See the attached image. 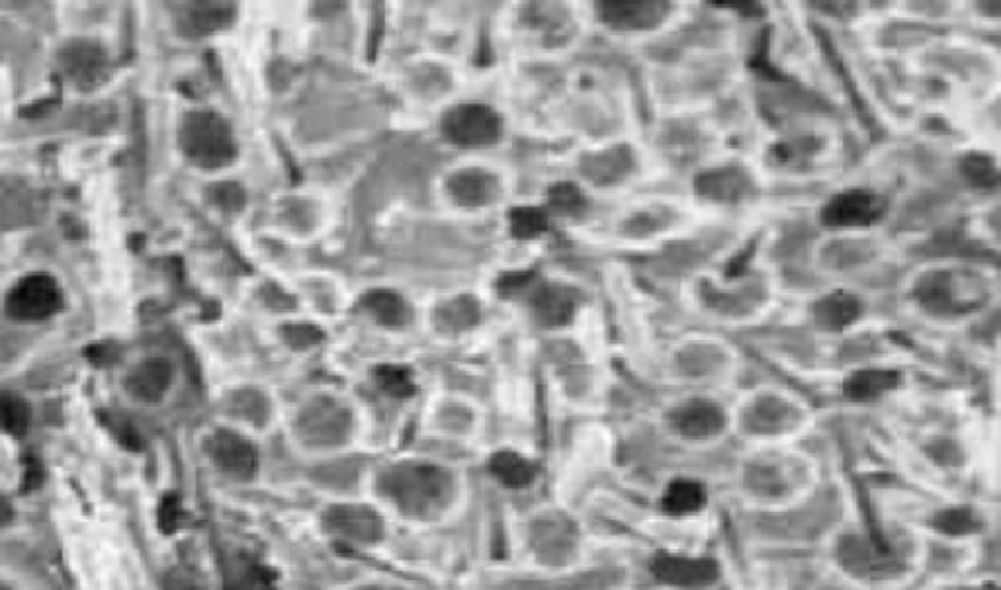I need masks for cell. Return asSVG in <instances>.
Instances as JSON below:
<instances>
[{"mask_svg":"<svg viewBox=\"0 0 1001 590\" xmlns=\"http://www.w3.org/2000/svg\"><path fill=\"white\" fill-rule=\"evenodd\" d=\"M450 491V475L436 465H399L382 475V493L407 514H433Z\"/></svg>","mask_w":1001,"mask_h":590,"instance_id":"6da1fadb","label":"cell"},{"mask_svg":"<svg viewBox=\"0 0 1001 590\" xmlns=\"http://www.w3.org/2000/svg\"><path fill=\"white\" fill-rule=\"evenodd\" d=\"M180 147L190 163L202 169H219L237 157L233 133L223 118L212 112H192L180 126Z\"/></svg>","mask_w":1001,"mask_h":590,"instance_id":"7a4b0ae2","label":"cell"},{"mask_svg":"<svg viewBox=\"0 0 1001 590\" xmlns=\"http://www.w3.org/2000/svg\"><path fill=\"white\" fill-rule=\"evenodd\" d=\"M63 299L53 278L32 274L20 280L6 297V311L16 321H44L51 317Z\"/></svg>","mask_w":1001,"mask_h":590,"instance_id":"3957f363","label":"cell"},{"mask_svg":"<svg viewBox=\"0 0 1001 590\" xmlns=\"http://www.w3.org/2000/svg\"><path fill=\"white\" fill-rule=\"evenodd\" d=\"M442 133L456 145L481 147L499 137L501 120L487 106L462 104L442 118Z\"/></svg>","mask_w":1001,"mask_h":590,"instance_id":"277c9868","label":"cell"},{"mask_svg":"<svg viewBox=\"0 0 1001 590\" xmlns=\"http://www.w3.org/2000/svg\"><path fill=\"white\" fill-rule=\"evenodd\" d=\"M653 577L665 585L683 589H702L718 579V565L704 557H681L657 553L652 561Z\"/></svg>","mask_w":1001,"mask_h":590,"instance_id":"5b68a950","label":"cell"},{"mask_svg":"<svg viewBox=\"0 0 1001 590\" xmlns=\"http://www.w3.org/2000/svg\"><path fill=\"white\" fill-rule=\"evenodd\" d=\"M886 202L865 190H851L831 198L822 211V221L829 227H863L882 217Z\"/></svg>","mask_w":1001,"mask_h":590,"instance_id":"8992f818","label":"cell"},{"mask_svg":"<svg viewBox=\"0 0 1001 590\" xmlns=\"http://www.w3.org/2000/svg\"><path fill=\"white\" fill-rule=\"evenodd\" d=\"M208 452L219 469L237 479L253 477L257 469L255 448L231 430H218L208 440Z\"/></svg>","mask_w":1001,"mask_h":590,"instance_id":"52a82bcc","label":"cell"},{"mask_svg":"<svg viewBox=\"0 0 1001 590\" xmlns=\"http://www.w3.org/2000/svg\"><path fill=\"white\" fill-rule=\"evenodd\" d=\"M673 426L691 440L710 438L724 428V413L708 401H689L673 411Z\"/></svg>","mask_w":1001,"mask_h":590,"instance_id":"ba28073f","label":"cell"},{"mask_svg":"<svg viewBox=\"0 0 1001 590\" xmlns=\"http://www.w3.org/2000/svg\"><path fill=\"white\" fill-rule=\"evenodd\" d=\"M173 381V370L163 360H149L139 364L126 380V389L133 399L143 403H157L167 393Z\"/></svg>","mask_w":1001,"mask_h":590,"instance_id":"9c48e42d","label":"cell"},{"mask_svg":"<svg viewBox=\"0 0 1001 590\" xmlns=\"http://www.w3.org/2000/svg\"><path fill=\"white\" fill-rule=\"evenodd\" d=\"M104 61V53L98 45L79 42L65 47L61 67L75 85L92 86L102 77Z\"/></svg>","mask_w":1001,"mask_h":590,"instance_id":"30bf717a","label":"cell"},{"mask_svg":"<svg viewBox=\"0 0 1001 590\" xmlns=\"http://www.w3.org/2000/svg\"><path fill=\"white\" fill-rule=\"evenodd\" d=\"M233 18V4L225 2H192L180 14V30L188 36H206L227 26Z\"/></svg>","mask_w":1001,"mask_h":590,"instance_id":"8fae6325","label":"cell"},{"mask_svg":"<svg viewBox=\"0 0 1001 590\" xmlns=\"http://www.w3.org/2000/svg\"><path fill=\"white\" fill-rule=\"evenodd\" d=\"M329 524L335 532L360 542H374L382 534L380 518L372 510L360 506H337L329 514Z\"/></svg>","mask_w":1001,"mask_h":590,"instance_id":"7c38bea8","label":"cell"},{"mask_svg":"<svg viewBox=\"0 0 1001 590\" xmlns=\"http://www.w3.org/2000/svg\"><path fill=\"white\" fill-rule=\"evenodd\" d=\"M495 190V180L483 170H464L448 178L450 196L464 206L485 204Z\"/></svg>","mask_w":1001,"mask_h":590,"instance_id":"4fadbf2b","label":"cell"},{"mask_svg":"<svg viewBox=\"0 0 1001 590\" xmlns=\"http://www.w3.org/2000/svg\"><path fill=\"white\" fill-rule=\"evenodd\" d=\"M667 4L661 2H605L601 16L618 28H644L657 20V14Z\"/></svg>","mask_w":1001,"mask_h":590,"instance_id":"5bb4252c","label":"cell"},{"mask_svg":"<svg viewBox=\"0 0 1001 590\" xmlns=\"http://www.w3.org/2000/svg\"><path fill=\"white\" fill-rule=\"evenodd\" d=\"M704 503H706V493L702 485L691 479L673 481L663 495V510L673 516L698 512Z\"/></svg>","mask_w":1001,"mask_h":590,"instance_id":"9a60e30c","label":"cell"},{"mask_svg":"<svg viewBox=\"0 0 1001 590\" xmlns=\"http://www.w3.org/2000/svg\"><path fill=\"white\" fill-rule=\"evenodd\" d=\"M861 311L859 301L849 294H833L824 297L816 305V319L826 329H843L857 319Z\"/></svg>","mask_w":1001,"mask_h":590,"instance_id":"2e32d148","label":"cell"},{"mask_svg":"<svg viewBox=\"0 0 1001 590\" xmlns=\"http://www.w3.org/2000/svg\"><path fill=\"white\" fill-rule=\"evenodd\" d=\"M534 311L550 327L566 325L573 315V297L562 288L546 286L534 297Z\"/></svg>","mask_w":1001,"mask_h":590,"instance_id":"e0dca14e","label":"cell"},{"mask_svg":"<svg viewBox=\"0 0 1001 590\" xmlns=\"http://www.w3.org/2000/svg\"><path fill=\"white\" fill-rule=\"evenodd\" d=\"M898 376L894 372L882 370H865L853 374L845 381V393L853 401H872L896 387Z\"/></svg>","mask_w":1001,"mask_h":590,"instance_id":"ac0fdd59","label":"cell"},{"mask_svg":"<svg viewBox=\"0 0 1001 590\" xmlns=\"http://www.w3.org/2000/svg\"><path fill=\"white\" fill-rule=\"evenodd\" d=\"M362 305L382 323L388 327H401L407 321L409 309L405 301L393 292L388 290H376L364 295Z\"/></svg>","mask_w":1001,"mask_h":590,"instance_id":"d6986e66","label":"cell"},{"mask_svg":"<svg viewBox=\"0 0 1001 590\" xmlns=\"http://www.w3.org/2000/svg\"><path fill=\"white\" fill-rule=\"evenodd\" d=\"M491 473L507 487L519 489L534 479V467L513 452H499L491 460Z\"/></svg>","mask_w":1001,"mask_h":590,"instance_id":"ffe728a7","label":"cell"},{"mask_svg":"<svg viewBox=\"0 0 1001 590\" xmlns=\"http://www.w3.org/2000/svg\"><path fill=\"white\" fill-rule=\"evenodd\" d=\"M30 426L28 403L8 391H0V430L12 436H24Z\"/></svg>","mask_w":1001,"mask_h":590,"instance_id":"44dd1931","label":"cell"},{"mask_svg":"<svg viewBox=\"0 0 1001 590\" xmlns=\"http://www.w3.org/2000/svg\"><path fill=\"white\" fill-rule=\"evenodd\" d=\"M225 590H274V575L262 565L245 563L227 575Z\"/></svg>","mask_w":1001,"mask_h":590,"instance_id":"7402d4cb","label":"cell"},{"mask_svg":"<svg viewBox=\"0 0 1001 590\" xmlns=\"http://www.w3.org/2000/svg\"><path fill=\"white\" fill-rule=\"evenodd\" d=\"M548 229V217L536 208H515L511 211V231L519 239H532Z\"/></svg>","mask_w":1001,"mask_h":590,"instance_id":"603a6c76","label":"cell"},{"mask_svg":"<svg viewBox=\"0 0 1001 590\" xmlns=\"http://www.w3.org/2000/svg\"><path fill=\"white\" fill-rule=\"evenodd\" d=\"M378 387L392 397H409L415 393V383L411 374L399 366H382L376 370Z\"/></svg>","mask_w":1001,"mask_h":590,"instance_id":"cb8c5ba5","label":"cell"},{"mask_svg":"<svg viewBox=\"0 0 1001 590\" xmlns=\"http://www.w3.org/2000/svg\"><path fill=\"white\" fill-rule=\"evenodd\" d=\"M937 528L947 534H966L978 528L976 516L970 510L955 508L937 516Z\"/></svg>","mask_w":1001,"mask_h":590,"instance_id":"d4e9b609","label":"cell"},{"mask_svg":"<svg viewBox=\"0 0 1001 590\" xmlns=\"http://www.w3.org/2000/svg\"><path fill=\"white\" fill-rule=\"evenodd\" d=\"M550 202L562 211H579L585 206L581 192L573 184H556L550 190Z\"/></svg>","mask_w":1001,"mask_h":590,"instance_id":"484cf974","label":"cell"},{"mask_svg":"<svg viewBox=\"0 0 1001 590\" xmlns=\"http://www.w3.org/2000/svg\"><path fill=\"white\" fill-rule=\"evenodd\" d=\"M212 198L223 210H239L243 206V192L237 184H218L212 190Z\"/></svg>","mask_w":1001,"mask_h":590,"instance_id":"4316f807","label":"cell"},{"mask_svg":"<svg viewBox=\"0 0 1001 590\" xmlns=\"http://www.w3.org/2000/svg\"><path fill=\"white\" fill-rule=\"evenodd\" d=\"M161 526L167 530V532H173L178 524V518H180V505L176 501L175 497H167L161 505Z\"/></svg>","mask_w":1001,"mask_h":590,"instance_id":"83f0119b","label":"cell"},{"mask_svg":"<svg viewBox=\"0 0 1001 590\" xmlns=\"http://www.w3.org/2000/svg\"><path fill=\"white\" fill-rule=\"evenodd\" d=\"M286 338L292 342V344H311V342H317L321 338V333L315 331L313 327L309 325H294L290 329L284 331Z\"/></svg>","mask_w":1001,"mask_h":590,"instance_id":"f1b7e54d","label":"cell"},{"mask_svg":"<svg viewBox=\"0 0 1001 590\" xmlns=\"http://www.w3.org/2000/svg\"><path fill=\"white\" fill-rule=\"evenodd\" d=\"M42 479H44V473H42V465L30 462V464H28V467H26V479H24V485H26V489H34V487H38V485L42 483Z\"/></svg>","mask_w":1001,"mask_h":590,"instance_id":"f546056e","label":"cell"},{"mask_svg":"<svg viewBox=\"0 0 1001 590\" xmlns=\"http://www.w3.org/2000/svg\"><path fill=\"white\" fill-rule=\"evenodd\" d=\"M12 520H14V508L4 495H0V528L8 526Z\"/></svg>","mask_w":1001,"mask_h":590,"instance_id":"4dcf8cb0","label":"cell"},{"mask_svg":"<svg viewBox=\"0 0 1001 590\" xmlns=\"http://www.w3.org/2000/svg\"><path fill=\"white\" fill-rule=\"evenodd\" d=\"M0 590H12V589H10V587H6L4 583H0Z\"/></svg>","mask_w":1001,"mask_h":590,"instance_id":"1f68e13d","label":"cell"}]
</instances>
